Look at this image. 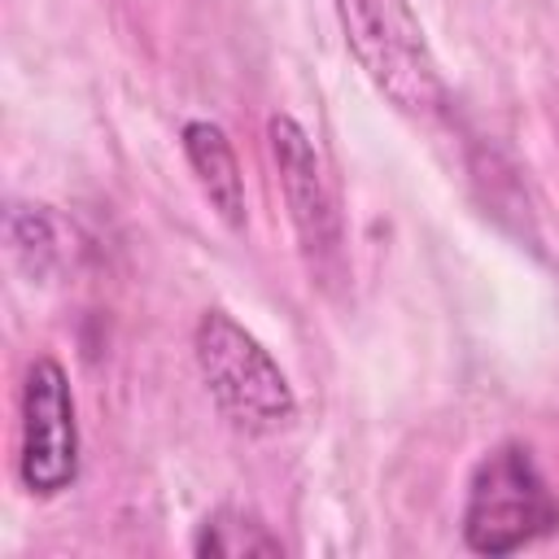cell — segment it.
I'll return each instance as SVG.
<instances>
[{
	"label": "cell",
	"instance_id": "cell-1",
	"mask_svg": "<svg viewBox=\"0 0 559 559\" xmlns=\"http://www.w3.org/2000/svg\"><path fill=\"white\" fill-rule=\"evenodd\" d=\"M345 48L367 83L406 118H437L445 83L411 0H332Z\"/></svg>",
	"mask_w": 559,
	"mask_h": 559
},
{
	"label": "cell",
	"instance_id": "cell-2",
	"mask_svg": "<svg viewBox=\"0 0 559 559\" xmlns=\"http://www.w3.org/2000/svg\"><path fill=\"white\" fill-rule=\"evenodd\" d=\"M192 358L231 428L266 437L297 419V393L284 367L236 314L205 310L192 328Z\"/></svg>",
	"mask_w": 559,
	"mask_h": 559
},
{
	"label": "cell",
	"instance_id": "cell-3",
	"mask_svg": "<svg viewBox=\"0 0 559 559\" xmlns=\"http://www.w3.org/2000/svg\"><path fill=\"white\" fill-rule=\"evenodd\" d=\"M559 533V498L542 476L537 459L502 441L493 445L467 480L463 498V542L476 555H515L533 542Z\"/></svg>",
	"mask_w": 559,
	"mask_h": 559
},
{
	"label": "cell",
	"instance_id": "cell-4",
	"mask_svg": "<svg viewBox=\"0 0 559 559\" xmlns=\"http://www.w3.org/2000/svg\"><path fill=\"white\" fill-rule=\"evenodd\" d=\"M266 148H271L284 210H288V223H293V236H297L310 280H319V284L345 280L341 210H336V192L328 183V170H323V157H319L310 131L293 114H271Z\"/></svg>",
	"mask_w": 559,
	"mask_h": 559
},
{
	"label": "cell",
	"instance_id": "cell-5",
	"mask_svg": "<svg viewBox=\"0 0 559 559\" xmlns=\"http://www.w3.org/2000/svg\"><path fill=\"white\" fill-rule=\"evenodd\" d=\"M79 406L57 358L39 354L17 397V480L31 498H57L79 480Z\"/></svg>",
	"mask_w": 559,
	"mask_h": 559
},
{
	"label": "cell",
	"instance_id": "cell-6",
	"mask_svg": "<svg viewBox=\"0 0 559 559\" xmlns=\"http://www.w3.org/2000/svg\"><path fill=\"white\" fill-rule=\"evenodd\" d=\"M179 144H183V162H188L201 197L210 201V210L231 231H240L249 223V201H245V170H240V157H236L227 131L210 118H192V122H183Z\"/></svg>",
	"mask_w": 559,
	"mask_h": 559
},
{
	"label": "cell",
	"instance_id": "cell-7",
	"mask_svg": "<svg viewBox=\"0 0 559 559\" xmlns=\"http://www.w3.org/2000/svg\"><path fill=\"white\" fill-rule=\"evenodd\" d=\"M9 249L31 280H48L66 266V223L48 205H13L9 210Z\"/></svg>",
	"mask_w": 559,
	"mask_h": 559
},
{
	"label": "cell",
	"instance_id": "cell-8",
	"mask_svg": "<svg viewBox=\"0 0 559 559\" xmlns=\"http://www.w3.org/2000/svg\"><path fill=\"white\" fill-rule=\"evenodd\" d=\"M192 550L214 555V559H240V555H280L284 546L253 515H245L236 507H223V511L205 515V524L192 537Z\"/></svg>",
	"mask_w": 559,
	"mask_h": 559
}]
</instances>
